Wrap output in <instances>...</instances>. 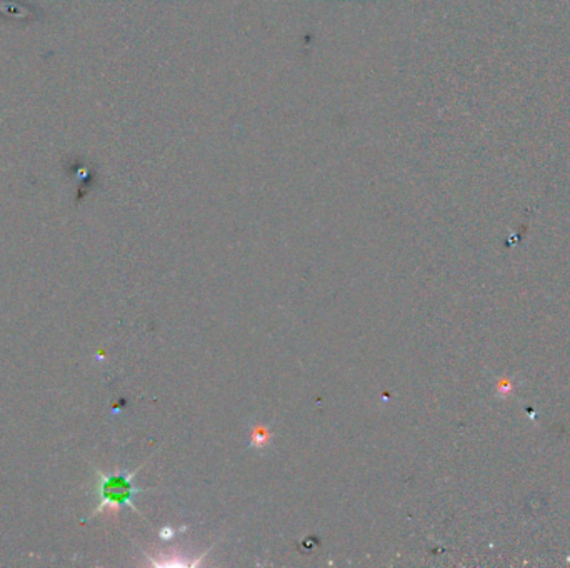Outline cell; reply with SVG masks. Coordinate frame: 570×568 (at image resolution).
Returning <instances> with one entry per match:
<instances>
[{"mask_svg": "<svg viewBox=\"0 0 570 568\" xmlns=\"http://www.w3.org/2000/svg\"><path fill=\"white\" fill-rule=\"evenodd\" d=\"M132 478L134 473H114V475H101V485H98V494H101V509L103 506H119V505H132L130 499L137 490L132 487Z\"/></svg>", "mask_w": 570, "mask_h": 568, "instance_id": "6da1fadb", "label": "cell"}]
</instances>
